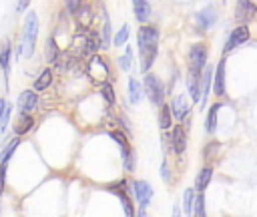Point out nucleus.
Returning <instances> with one entry per match:
<instances>
[{
  "mask_svg": "<svg viewBox=\"0 0 257 217\" xmlns=\"http://www.w3.org/2000/svg\"><path fill=\"white\" fill-rule=\"evenodd\" d=\"M133 14L137 18V22H147L151 18V4L149 0H133Z\"/></svg>",
  "mask_w": 257,
  "mask_h": 217,
  "instance_id": "obj_20",
  "label": "nucleus"
},
{
  "mask_svg": "<svg viewBox=\"0 0 257 217\" xmlns=\"http://www.w3.org/2000/svg\"><path fill=\"white\" fill-rule=\"evenodd\" d=\"M106 189L118 197L124 215H126V217H135V205H133V199H131V193H128V191H131V189H128V183H126L124 179H120V181H116V183H110Z\"/></svg>",
  "mask_w": 257,
  "mask_h": 217,
  "instance_id": "obj_6",
  "label": "nucleus"
},
{
  "mask_svg": "<svg viewBox=\"0 0 257 217\" xmlns=\"http://www.w3.org/2000/svg\"><path fill=\"white\" fill-rule=\"evenodd\" d=\"M128 32H131V26H128V24H124V26L114 34L112 44H114V46H122V44H126V40H128Z\"/></svg>",
  "mask_w": 257,
  "mask_h": 217,
  "instance_id": "obj_33",
  "label": "nucleus"
},
{
  "mask_svg": "<svg viewBox=\"0 0 257 217\" xmlns=\"http://www.w3.org/2000/svg\"><path fill=\"white\" fill-rule=\"evenodd\" d=\"M137 46L141 54V70L149 72L159 50V28L151 24H143L137 32Z\"/></svg>",
  "mask_w": 257,
  "mask_h": 217,
  "instance_id": "obj_1",
  "label": "nucleus"
},
{
  "mask_svg": "<svg viewBox=\"0 0 257 217\" xmlns=\"http://www.w3.org/2000/svg\"><path fill=\"white\" fill-rule=\"evenodd\" d=\"M100 94H102V98H104L108 104H114V102H116V96H114V88H112V84H110L108 80L100 84Z\"/></svg>",
  "mask_w": 257,
  "mask_h": 217,
  "instance_id": "obj_32",
  "label": "nucleus"
},
{
  "mask_svg": "<svg viewBox=\"0 0 257 217\" xmlns=\"http://www.w3.org/2000/svg\"><path fill=\"white\" fill-rule=\"evenodd\" d=\"M221 106H223V102H215V104H211V106H209L207 123H205V125H207L205 129H207V133H209V135H213V133L217 131V115H219V108H221Z\"/></svg>",
  "mask_w": 257,
  "mask_h": 217,
  "instance_id": "obj_24",
  "label": "nucleus"
},
{
  "mask_svg": "<svg viewBox=\"0 0 257 217\" xmlns=\"http://www.w3.org/2000/svg\"><path fill=\"white\" fill-rule=\"evenodd\" d=\"M4 106H6V100L0 98V119H2V113H4Z\"/></svg>",
  "mask_w": 257,
  "mask_h": 217,
  "instance_id": "obj_42",
  "label": "nucleus"
},
{
  "mask_svg": "<svg viewBox=\"0 0 257 217\" xmlns=\"http://www.w3.org/2000/svg\"><path fill=\"white\" fill-rule=\"evenodd\" d=\"M257 14V4L253 0H237L235 4V20L239 24H249Z\"/></svg>",
  "mask_w": 257,
  "mask_h": 217,
  "instance_id": "obj_8",
  "label": "nucleus"
},
{
  "mask_svg": "<svg viewBox=\"0 0 257 217\" xmlns=\"http://www.w3.org/2000/svg\"><path fill=\"white\" fill-rule=\"evenodd\" d=\"M58 56H60V48H58L54 36H50V38L46 40V60H48L50 64H56Z\"/></svg>",
  "mask_w": 257,
  "mask_h": 217,
  "instance_id": "obj_28",
  "label": "nucleus"
},
{
  "mask_svg": "<svg viewBox=\"0 0 257 217\" xmlns=\"http://www.w3.org/2000/svg\"><path fill=\"white\" fill-rule=\"evenodd\" d=\"M38 16L36 12H28L26 18H24V30H22V56L24 58H30L32 52H34V46H36V38H38Z\"/></svg>",
  "mask_w": 257,
  "mask_h": 217,
  "instance_id": "obj_2",
  "label": "nucleus"
},
{
  "mask_svg": "<svg viewBox=\"0 0 257 217\" xmlns=\"http://www.w3.org/2000/svg\"><path fill=\"white\" fill-rule=\"evenodd\" d=\"M171 113H173V119H177V121H185V117L189 115V111H191V104H189V100H187V96H185V92L183 94H177L173 100H171Z\"/></svg>",
  "mask_w": 257,
  "mask_h": 217,
  "instance_id": "obj_13",
  "label": "nucleus"
},
{
  "mask_svg": "<svg viewBox=\"0 0 257 217\" xmlns=\"http://www.w3.org/2000/svg\"><path fill=\"white\" fill-rule=\"evenodd\" d=\"M225 58L217 62V68H213V92L215 96H225L227 94V84H225Z\"/></svg>",
  "mask_w": 257,
  "mask_h": 217,
  "instance_id": "obj_12",
  "label": "nucleus"
},
{
  "mask_svg": "<svg viewBox=\"0 0 257 217\" xmlns=\"http://www.w3.org/2000/svg\"><path fill=\"white\" fill-rule=\"evenodd\" d=\"M10 115H12V104L8 102V104L4 106V113H2V119H0V123H2V125H0V131H2V133H4V131H6V127H8Z\"/></svg>",
  "mask_w": 257,
  "mask_h": 217,
  "instance_id": "obj_35",
  "label": "nucleus"
},
{
  "mask_svg": "<svg viewBox=\"0 0 257 217\" xmlns=\"http://www.w3.org/2000/svg\"><path fill=\"white\" fill-rule=\"evenodd\" d=\"M197 22H199V26H201L203 30H209V28L217 22V12H215V8H213V6H207V8H203L201 12H197Z\"/></svg>",
  "mask_w": 257,
  "mask_h": 217,
  "instance_id": "obj_18",
  "label": "nucleus"
},
{
  "mask_svg": "<svg viewBox=\"0 0 257 217\" xmlns=\"http://www.w3.org/2000/svg\"><path fill=\"white\" fill-rule=\"evenodd\" d=\"M181 207L185 211V215H193V207H195V189H185L183 191V199H181Z\"/></svg>",
  "mask_w": 257,
  "mask_h": 217,
  "instance_id": "obj_27",
  "label": "nucleus"
},
{
  "mask_svg": "<svg viewBox=\"0 0 257 217\" xmlns=\"http://www.w3.org/2000/svg\"><path fill=\"white\" fill-rule=\"evenodd\" d=\"M131 191H133V195H135L139 207H149V203H151V199H153V187H151L147 181H141V179L133 181V183H131Z\"/></svg>",
  "mask_w": 257,
  "mask_h": 217,
  "instance_id": "obj_10",
  "label": "nucleus"
},
{
  "mask_svg": "<svg viewBox=\"0 0 257 217\" xmlns=\"http://www.w3.org/2000/svg\"><path fill=\"white\" fill-rule=\"evenodd\" d=\"M100 48H108L112 44V32H110V18L106 10L102 12V28H100Z\"/></svg>",
  "mask_w": 257,
  "mask_h": 217,
  "instance_id": "obj_21",
  "label": "nucleus"
},
{
  "mask_svg": "<svg viewBox=\"0 0 257 217\" xmlns=\"http://www.w3.org/2000/svg\"><path fill=\"white\" fill-rule=\"evenodd\" d=\"M211 179H213V167L211 165L201 167L199 173H197V179H195V191L197 193H205V189L209 187Z\"/></svg>",
  "mask_w": 257,
  "mask_h": 217,
  "instance_id": "obj_17",
  "label": "nucleus"
},
{
  "mask_svg": "<svg viewBox=\"0 0 257 217\" xmlns=\"http://www.w3.org/2000/svg\"><path fill=\"white\" fill-rule=\"evenodd\" d=\"M161 179H163L165 183H169V181H171V169H169V163H167V159L161 163Z\"/></svg>",
  "mask_w": 257,
  "mask_h": 217,
  "instance_id": "obj_37",
  "label": "nucleus"
},
{
  "mask_svg": "<svg viewBox=\"0 0 257 217\" xmlns=\"http://www.w3.org/2000/svg\"><path fill=\"white\" fill-rule=\"evenodd\" d=\"M82 6V0H64V8L68 14H76V10Z\"/></svg>",
  "mask_w": 257,
  "mask_h": 217,
  "instance_id": "obj_36",
  "label": "nucleus"
},
{
  "mask_svg": "<svg viewBox=\"0 0 257 217\" xmlns=\"http://www.w3.org/2000/svg\"><path fill=\"white\" fill-rule=\"evenodd\" d=\"M201 74L203 72L189 70V76H187V90H189L193 102H199V98H201Z\"/></svg>",
  "mask_w": 257,
  "mask_h": 217,
  "instance_id": "obj_15",
  "label": "nucleus"
},
{
  "mask_svg": "<svg viewBox=\"0 0 257 217\" xmlns=\"http://www.w3.org/2000/svg\"><path fill=\"white\" fill-rule=\"evenodd\" d=\"M171 147H173V153L177 157L185 155L187 151V131L185 127L179 123V125H173V131H171Z\"/></svg>",
  "mask_w": 257,
  "mask_h": 217,
  "instance_id": "obj_11",
  "label": "nucleus"
},
{
  "mask_svg": "<svg viewBox=\"0 0 257 217\" xmlns=\"http://www.w3.org/2000/svg\"><path fill=\"white\" fill-rule=\"evenodd\" d=\"M26 6H28V0H20V4H18V10L22 12V10L26 8Z\"/></svg>",
  "mask_w": 257,
  "mask_h": 217,
  "instance_id": "obj_41",
  "label": "nucleus"
},
{
  "mask_svg": "<svg viewBox=\"0 0 257 217\" xmlns=\"http://www.w3.org/2000/svg\"><path fill=\"white\" fill-rule=\"evenodd\" d=\"M36 106H38V94H36V90H24V92H20V96L16 100V108L20 113H32Z\"/></svg>",
  "mask_w": 257,
  "mask_h": 217,
  "instance_id": "obj_14",
  "label": "nucleus"
},
{
  "mask_svg": "<svg viewBox=\"0 0 257 217\" xmlns=\"http://www.w3.org/2000/svg\"><path fill=\"white\" fill-rule=\"evenodd\" d=\"M110 139L120 147V153H122V165H124V171L126 173H133L137 169V155L131 147V141L126 139V135L122 131H110Z\"/></svg>",
  "mask_w": 257,
  "mask_h": 217,
  "instance_id": "obj_4",
  "label": "nucleus"
},
{
  "mask_svg": "<svg viewBox=\"0 0 257 217\" xmlns=\"http://www.w3.org/2000/svg\"><path fill=\"white\" fill-rule=\"evenodd\" d=\"M159 127H161V131H169V129H173V113H171V106L167 104V102H163L161 106H159Z\"/></svg>",
  "mask_w": 257,
  "mask_h": 217,
  "instance_id": "obj_23",
  "label": "nucleus"
},
{
  "mask_svg": "<svg viewBox=\"0 0 257 217\" xmlns=\"http://www.w3.org/2000/svg\"><path fill=\"white\" fill-rule=\"evenodd\" d=\"M0 66L4 70V78L8 84V76H10V44H4L2 52H0Z\"/></svg>",
  "mask_w": 257,
  "mask_h": 217,
  "instance_id": "obj_31",
  "label": "nucleus"
},
{
  "mask_svg": "<svg viewBox=\"0 0 257 217\" xmlns=\"http://www.w3.org/2000/svg\"><path fill=\"white\" fill-rule=\"evenodd\" d=\"M143 92L147 94V98L151 100V104L155 106H161L165 102V94H167V88L163 84V80L153 74V72H145V78H143Z\"/></svg>",
  "mask_w": 257,
  "mask_h": 217,
  "instance_id": "obj_3",
  "label": "nucleus"
},
{
  "mask_svg": "<svg viewBox=\"0 0 257 217\" xmlns=\"http://www.w3.org/2000/svg\"><path fill=\"white\" fill-rule=\"evenodd\" d=\"M249 36H251V32H249V28H247L245 24L235 26V28H233V32L229 34V38H227L225 46H223V52H225V54H229L233 48H237V46L245 44V42L249 40Z\"/></svg>",
  "mask_w": 257,
  "mask_h": 217,
  "instance_id": "obj_9",
  "label": "nucleus"
},
{
  "mask_svg": "<svg viewBox=\"0 0 257 217\" xmlns=\"http://www.w3.org/2000/svg\"><path fill=\"white\" fill-rule=\"evenodd\" d=\"M211 84H213V66H205L203 68V74H201V106L207 104V98H209V90H211Z\"/></svg>",
  "mask_w": 257,
  "mask_h": 217,
  "instance_id": "obj_16",
  "label": "nucleus"
},
{
  "mask_svg": "<svg viewBox=\"0 0 257 217\" xmlns=\"http://www.w3.org/2000/svg\"><path fill=\"white\" fill-rule=\"evenodd\" d=\"M50 84H52V70H50V68H44V70L40 72V76L34 80L32 88H34V90H44V88H48Z\"/></svg>",
  "mask_w": 257,
  "mask_h": 217,
  "instance_id": "obj_26",
  "label": "nucleus"
},
{
  "mask_svg": "<svg viewBox=\"0 0 257 217\" xmlns=\"http://www.w3.org/2000/svg\"><path fill=\"white\" fill-rule=\"evenodd\" d=\"M118 121H120V125L124 127V131L131 135V133H133V129H131V123H128V119H126L124 115H120V117H118Z\"/></svg>",
  "mask_w": 257,
  "mask_h": 217,
  "instance_id": "obj_39",
  "label": "nucleus"
},
{
  "mask_svg": "<svg viewBox=\"0 0 257 217\" xmlns=\"http://www.w3.org/2000/svg\"><path fill=\"white\" fill-rule=\"evenodd\" d=\"M207 58H209L207 46L205 44H193L189 48V70L203 72V68L207 66Z\"/></svg>",
  "mask_w": 257,
  "mask_h": 217,
  "instance_id": "obj_7",
  "label": "nucleus"
},
{
  "mask_svg": "<svg viewBox=\"0 0 257 217\" xmlns=\"http://www.w3.org/2000/svg\"><path fill=\"white\" fill-rule=\"evenodd\" d=\"M6 167H8V165H0V195H2L4 189H6Z\"/></svg>",
  "mask_w": 257,
  "mask_h": 217,
  "instance_id": "obj_38",
  "label": "nucleus"
},
{
  "mask_svg": "<svg viewBox=\"0 0 257 217\" xmlns=\"http://www.w3.org/2000/svg\"><path fill=\"white\" fill-rule=\"evenodd\" d=\"M135 217H149L147 215V207H139V211L135 213Z\"/></svg>",
  "mask_w": 257,
  "mask_h": 217,
  "instance_id": "obj_40",
  "label": "nucleus"
},
{
  "mask_svg": "<svg viewBox=\"0 0 257 217\" xmlns=\"http://www.w3.org/2000/svg\"><path fill=\"white\" fill-rule=\"evenodd\" d=\"M32 127H34L32 115H30V113H20L18 119H16V123H14V133H16L18 137H22V135H26L28 131H32Z\"/></svg>",
  "mask_w": 257,
  "mask_h": 217,
  "instance_id": "obj_19",
  "label": "nucleus"
},
{
  "mask_svg": "<svg viewBox=\"0 0 257 217\" xmlns=\"http://www.w3.org/2000/svg\"><path fill=\"white\" fill-rule=\"evenodd\" d=\"M74 18H76V24H78L80 28H88L90 22H92V6H90V4H82V6L76 10Z\"/></svg>",
  "mask_w": 257,
  "mask_h": 217,
  "instance_id": "obj_22",
  "label": "nucleus"
},
{
  "mask_svg": "<svg viewBox=\"0 0 257 217\" xmlns=\"http://www.w3.org/2000/svg\"><path fill=\"white\" fill-rule=\"evenodd\" d=\"M86 70H88V76H92V80L98 82V84L106 82V80L112 76L106 58H102L100 54H94V56L88 58V66H86Z\"/></svg>",
  "mask_w": 257,
  "mask_h": 217,
  "instance_id": "obj_5",
  "label": "nucleus"
},
{
  "mask_svg": "<svg viewBox=\"0 0 257 217\" xmlns=\"http://www.w3.org/2000/svg\"><path fill=\"white\" fill-rule=\"evenodd\" d=\"M143 84L137 80V78H128V100L133 104H139L141 98H143Z\"/></svg>",
  "mask_w": 257,
  "mask_h": 217,
  "instance_id": "obj_25",
  "label": "nucleus"
},
{
  "mask_svg": "<svg viewBox=\"0 0 257 217\" xmlns=\"http://www.w3.org/2000/svg\"><path fill=\"white\" fill-rule=\"evenodd\" d=\"M131 60H133V48L126 44V50L124 54L118 58V64H120V70H128L131 68Z\"/></svg>",
  "mask_w": 257,
  "mask_h": 217,
  "instance_id": "obj_34",
  "label": "nucleus"
},
{
  "mask_svg": "<svg viewBox=\"0 0 257 217\" xmlns=\"http://www.w3.org/2000/svg\"><path fill=\"white\" fill-rule=\"evenodd\" d=\"M219 149H221L219 141H209V143L205 145V149H203V159H205L207 163H211L213 159H217V155H219Z\"/></svg>",
  "mask_w": 257,
  "mask_h": 217,
  "instance_id": "obj_30",
  "label": "nucleus"
},
{
  "mask_svg": "<svg viewBox=\"0 0 257 217\" xmlns=\"http://www.w3.org/2000/svg\"><path fill=\"white\" fill-rule=\"evenodd\" d=\"M18 145H20V139L18 137L16 139H10V143L4 147V151L0 155V165H8L10 163V159H12V155H14V151H16Z\"/></svg>",
  "mask_w": 257,
  "mask_h": 217,
  "instance_id": "obj_29",
  "label": "nucleus"
},
{
  "mask_svg": "<svg viewBox=\"0 0 257 217\" xmlns=\"http://www.w3.org/2000/svg\"><path fill=\"white\" fill-rule=\"evenodd\" d=\"M173 217H181V207H175L173 209Z\"/></svg>",
  "mask_w": 257,
  "mask_h": 217,
  "instance_id": "obj_43",
  "label": "nucleus"
}]
</instances>
